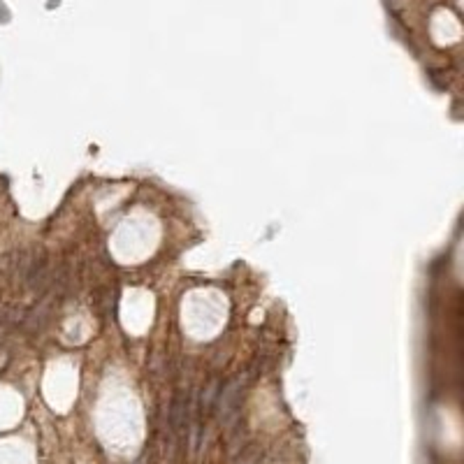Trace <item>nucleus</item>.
I'll use <instances>...</instances> for the list:
<instances>
[]
</instances>
